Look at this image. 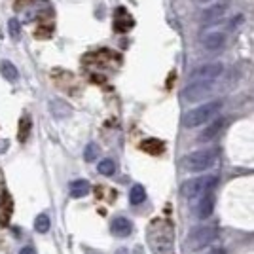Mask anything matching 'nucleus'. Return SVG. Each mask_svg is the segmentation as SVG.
<instances>
[{
  "instance_id": "1",
  "label": "nucleus",
  "mask_w": 254,
  "mask_h": 254,
  "mask_svg": "<svg viewBox=\"0 0 254 254\" xmlns=\"http://www.w3.org/2000/svg\"><path fill=\"white\" fill-rule=\"evenodd\" d=\"M148 243L156 254H171L175 247V230L169 220H154L148 228Z\"/></svg>"
},
{
  "instance_id": "2",
  "label": "nucleus",
  "mask_w": 254,
  "mask_h": 254,
  "mask_svg": "<svg viewBox=\"0 0 254 254\" xmlns=\"http://www.w3.org/2000/svg\"><path fill=\"white\" fill-rule=\"evenodd\" d=\"M218 159V152L214 148H203V150H195L188 154L184 161H182V167L190 173H203V171L211 169L212 165L216 163Z\"/></svg>"
},
{
  "instance_id": "3",
  "label": "nucleus",
  "mask_w": 254,
  "mask_h": 254,
  "mask_svg": "<svg viewBox=\"0 0 254 254\" xmlns=\"http://www.w3.org/2000/svg\"><path fill=\"white\" fill-rule=\"evenodd\" d=\"M220 108H222V101H220V99L193 108V110H190V112L184 116V127L193 129V127H199V126H203V124H207V122H211L212 118L220 112Z\"/></svg>"
},
{
  "instance_id": "4",
  "label": "nucleus",
  "mask_w": 254,
  "mask_h": 254,
  "mask_svg": "<svg viewBox=\"0 0 254 254\" xmlns=\"http://www.w3.org/2000/svg\"><path fill=\"white\" fill-rule=\"evenodd\" d=\"M216 184H218V177L203 175V177H195V179L186 180L180 186V193L184 197H188V199H193V197H199V195H205V193H211Z\"/></svg>"
},
{
  "instance_id": "5",
  "label": "nucleus",
  "mask_w": 254,
  "mask_h": 254,
  "mask_svg": "<svg viewBox=\"0 0 254 254\" xmlns=\"http://www.w3.org/2000/svg\"><path fill=\"white\" fill-rule=\"evenodd\" d=\"M218 237V228L216 226H199V228H193L190 233H188V237H186V249L190 251V253H197V251H201L205 247H209V245L214 241Z\"/></svg>"
},
{
  "instance_id": "6",
  "label": "nucleus",
  "mask_w": 254,
  "mask_h": 254,
  "mask_svg": "<svg viewBox=\"0 0 254 254\" xmlns=\"http://www.w3.org/2000/svg\"><path fill=\"white\" fill-rule=\"evenodd\" d=\"M212 87H214V82H211V80H195L193 84L186 85L182 89V97H184L186 103H197L203 97L211 93Z\"/></svg>"
},
{
  "instance_id": "7",
  "label": "nucleus",
  "mask_w": 254,
  "mask_h": 254,
  "mask_svg": "<svg viewBox=\"0 0 254 254\" xmlns=\"http://www.w3.org/2000/svg\"><path fill=\"white\" fill-rule=\"evenodd\" d=\"M222 72H224L222 63H205L201 66H197L191 72V78L193 80H211V82H214L218 76H222Z\"/></svg>"
},
{
  "instance_id": "8",
  "label": "nucleus",
  "mask_w": 254,
  "mask_h": 254,
  "mask_svg": "<svg viewBox=\"0 0 254 254\" xmlns=\"http://www.w3.org/2000/svg\"><path fill=\"white\" fill-rule=\"evenodd\" d=\"M201 44L209 52H218L226 46V34L224 32H209L201 38Z\"/></svg>"
},
{
  "instance_id": "9",
  "label": "nucleus",
  "mask_w": 254,
  "mask_h": 254,
  "mask_svg": "<svg viewBox=\"0 0 254 254\" xmlns=\"http://www.w3.org/2000/svg\"><path fill=\"white\" fill-rule=\"evenodd\" d=\"M110 232L116 237H127L129 233L133 232V224L129 218H124V216H118L110 222Z\"/></svg>"
},
{
  "instance_id": "10",
  "label": "nucleus",
  "mask_w": 254,
  "mask_h": 254,
  "mask_svg": "<svg viewBox=\"0 0 254 254\" xmlns=\"http://www.w3.org/2000/svg\"><path fill=\"white\" fill-rule=\"evenodd\" d=\"M226 10H228V4L226 2H220V4H214L211 8H207V10L203 11V25L216 23L226 13Z\"/></svg>"
},
{
  "instance_id": "11",
  "label": "nucleus",
  "mask_w": 254,
  "mask_h": 254,
  "mask_svg": "<svg viewBox=\"0 0 254 254\" xmlns=\"http://www.w3.org/2000/svg\"><path fill=\"white\" fill-rule=\"evenodd\" d=\"M50 112H52L53 118L61 120V118H68L72 114V106L63 99H52L50 101Z\"/></svg>"
},
{
  "instance_id": "12",
  "label": "nucleus",
  "mask_w": 254,
  "mask_h": 254,
  "mask_svg": "<svg viewBox=\"0 0 254 254\" xmlns=\"http://www.w3.org/2000/svg\"><path fill=\"white\" fill-rule=\"evenodd\" d=\"M0 74L2 78L6 80V82H11V84H15L17 80H19V70H17V66L8 61V59H4V61H0Z\"/></svg>"
},
{
  "instance_id": "13",
  "label": "nucleus",
  "mask_w": 254,
  "mask_h": 254,
  "mask_svg": "<svg viewBox=\"0 0 254 254\" xmlns=\"http://www.w3.org/2000/svg\"><path fill=\"white\" fill-rule=\"evenodd\" d=\"M214 211V197H212V193H205L201 195V201L197 205V216L205 220V218H209Z\"/></svg>"
},
{
  "instance_id": "14",
  "label": "nucleus",
  "mask_w": 254,
  "mask_h": 254,
  "mask_svg": "<svg viewBox=\"0 0 254 254\" xmlns=\"http://www.w3.org/2000/svg\"><path fill=\"white\" fill-rule=\"evenodd\" d=\"M224 124H226V122H224L222 118H220V120H216V122H212L211 126L207 127V129L203 131L201 135L197 137V140H199V142H207V140H212V138H214L216 135H218V133H220V131H222Z\"/></svg>"
},
{
  "instance_id": "15",
  "label": "nucleus",
  "mask_w": 254,
  "mask_h": 254,
  "mask_svg": "<svg viewBox=\"0 0 254 254\" xmlns=\"http://www.w3.org/2000/svg\"><path fill=\"white\" fill-rule=\"evenodd\" d=\"M89 191H91V184H89L87 180L80 179V180L70 182V195H72V197H85Z\"/></svg>"
},
{
  "instance_id": "16",
  "label": "nucleus",
  "mask_w": 254,
  "mask_h": 254,
  "mask_svg": "<svg viewBox=\"0 0 254 254\" xmlns=\"http://www.w3.org/2000/svg\"><path fill=\"white\" fill-rule=\"evenodd\" d=\"M146 199V190L140 186V184H135L131 191H129V201L133 205H140V203Z\"/></svg>"
},
{
  "instance_id": "17",
  "label": "nucleus",
  "mask_w": 254,
  "mask_h": 254,
  "mask_svg": "<svg viewBox=\"0 0 254 254\" xmlns=\"http://www.w3.org/2000/svg\"><path fill=\"white\" fill-rule=\"evenodd\" d=\"M97 171L101 173V175H105V177H112L114 173H116V163H114V159H103V161H99V165H97Z\"/></svg>"
},
{
  "instance_id": "18",
  "label": "nucleus",
  "mask_w": 254,
  "mask_h": 254,
  "mask_svg": "<svg viewBox=\"0 0 254 254\" xmlns=\"http://www.w3.org/2000/svg\"><path fill=\"white\" fill-rule=\"evenodd\" d=\"M50 226H52V222H50V216H48V214H38V216L34 218V230L38 233L50 232Z\"/></svg>"
},
{
  "instance_id": "19",
  "label": "nucleus",
  "mask_w": 254,
  "mask_h": 254,
  "mask_svg": "<svg viewBox=\"0 0 254 254\" xmlns=\"http://www.w3.org/2000/svg\"><path fill=\"white\" fill-rule=\"evenodd\" d=\"M97 156H99V146H97L95 142H91V144H87V146H85V152H84L85 161H95Z\"/></svg>"
},
{
  "instance_id": "20",
  "label": "nucleus",
  "mask_w": 254,
  "mask_h": 254,
  "mask_svg": "<svg viewBox=\"0 0 254 254\" xmlns=\"http://www.w3.org/2000/svg\"><path fill=\"white\" fill-rule=\"evenodd\" d=\"M8 29H10V36L11 38H19L21 36V23H19V19H10L8 21Z\"/></svg>"
},
{
  "instance_id": "21",
  "label": "nucleus",
  "mask_w": 254,
  "mask_h": 254,
  "mask_svg": "<svg viewBox=\"0 0 254 254\" xmlns=\"http://www.w3.org/2000/svg\"><path fill=\"white\" fill-rule=\"evenodd\" d=\"M19 254H36V251L32 247H23L21 251H19Z\"/></svg>"
},
{
  "instance_id": "22",
  "label": "nucleus",
  "mask_w": 254,
  "mask_h": 254,
  "mask_svg": "<svg viewBox=\"0 0 254 254\" xmlns=\"http://www.w3.org/2000/svg\"><path fill=\"white\" fill-rule=\"evenodd\" d=\"M205 254H226V251L224 249H212V251H209V253Z\"/></svg>"
},
{
  "instance_id": "23",
  "label": "nucleus",
  "mask_w": 254,
  "mask_h": 254,
  "mask_svg": "<svg viewBox=\"0 0 254 254\" xmlns=\"http://www.w3.org/2000/svg\"><path fill=\"white\" fill-rule=\"evenodd\" d=\"M116 254H127V251H126V249H120V251H118Z\"/></svg>"
},
{
  "instance_id": "24",
  "label": "nucleus",
  "mask_w": 254,
  "mask_h": 254,
  "mask_svg": "<svg viewBox=\"0 0 254 254\" xmlns=\"http://www.w3.org/2000/svg\"><path fill=\"white\" fill-rule=\"evenodd\" d=\"M199 2H209V0H199Z\"/></svg>"
}]
</instances>
